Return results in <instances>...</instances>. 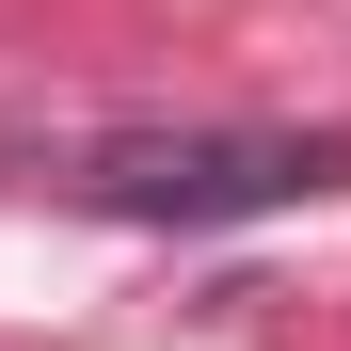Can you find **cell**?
<instances>
[{"label":"cell","mask_w":351,"mask_h":351,"mask_svg":"<svg viewBox=\"0 0 351 351\" xmlns=\"http://www.w3.org/2000/svg\"><path fill=\"white\" fill-rule=\"evenodd\" d=\"M335 176H351L335 128H112V144H80L48 176V192H80L112 223H256V208L335 192Z\"/></svg>","instance_id":"obj_1"}]
</instances>
